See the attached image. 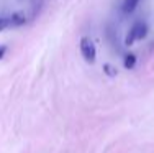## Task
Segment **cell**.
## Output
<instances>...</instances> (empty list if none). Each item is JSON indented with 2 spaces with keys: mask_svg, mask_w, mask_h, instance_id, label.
Masks as SVG:
<instances>
[{
  "mask_svg": "<svg viewBox=\"0 0 154 153\" xmlns=\"http://www.w3.org/2000/svg\"><path fill=\"white\" fill-rule=\"evenodd\" d=\"M5 53H7V46L5 45H0V59L5 56Z\"/></svg>",
  "mask_w": 154,
  "mask_h": 153,
  "instance_id": "obj_8",
  "label": "cell"
},
{
  "mask_svg": "<svg viewBox=\"0 0 154 153\" xmlns=\"http://www.w3.org/2000/svg\"><path fill=\"white\" fill-rule=\"evenodd\" d=\"M80 54H82V58L90 64L95 63V59H97V49H95V45H94L92 40L87 38V36L80 38Z\"/></svg>",
  "mask_w": 154,
  "mask_h": 153,
  "instance_id": "obj_2",
  "label": "cell"
},
{
  "mask_svg": "<svg viewBox=\"0 0 154 153\" xmlns=\"http://www.w3.org/2000/svg\"><path fill=\"white\" fill-rule=\"evenodd\" d=\"M123 64H125V68H126V69H133L134 66H136V54H133V53L125 54Z\"/></svg>",
  "mask_w": 154,
  "mask_h": 153,
  "instance_id": "obj_5",
  "label": "cell"
},
{
  "mask_svg": "<svg viewBox=\"0 0 154 153\" xmlns=\"http://www.w3.org/2000/svg\"><path fill=\"white\" fill-rule=\"evenodd\" d=\"M103 72H105L107 76H110V78H115L118 71H116V68H113L112 64H108V63H107V64H103Z\"/></svg>",
  "mask_w": 154,
  "mask_h": 153,
  "instance_id": "obj_6",
  "label": "cell"
},
{
  "mask_svg": "<svg viewBox=\"0 0 154 153\" xmlns=\"http://www.w3.org/2000/svg\"><path fill=\"white\" fill-rule=\"evenodd\" d=\"M139 0H123V12L125 13H133L136 10Z\"/></svg>",
  "mask_w": 154,
  "mask_h": 153,
  "instance_id": "obj_4",
  "label": "cell"
},
{
  "mask_svg": "<svg viewBox=\"0 0 154 153\" xmlns=\"http://www.w3.org/2000/svg\"><path fill=\"white\" fill-rule=\"evenodd\" d=\"M8 21H10V27H21L28 21V17L25 15V12H15L8 17Z\"/></svg>",
  "mask_w": 154,
  "mask_h": 153,
  "instance_id": "obj_3",
  "label": "cell"
},
{
  "mask_svg": "<svg viewBox=\"0 0 154 153\" xmlns=\"http://www.w3.org/2000/svg\"><path fill=\"white\" fill-rule=\"evenodd\" d=\"M148 35V25L144 21H136V23L131 27L130 33L126 35V40H125V45L126 46H131L134 41H139V40L146 38Z\"/></svg>",
  "mask_w": 154,
  "mask_h": 153,
  "instance_id": "obj_1",
  "label": "cell"
},
{
  "mask_svg": "<svg viewBox=\"0 0 154 153\" xmlns=\"http://www.w3.org/2000/svg\"><path fill=\"white\" fill-rule=\"evenodd\" d=\"M10 27V21H8V18H3V17H0V31H3L5 28H8Z\"/></svg>",
  "mask_w": 154,
  "mask_h": 153,
  "instance_id": "obj_7",
  "label": "cell"
}]
</instances>
